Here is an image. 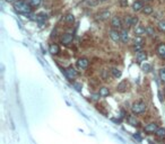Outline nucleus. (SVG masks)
<instances>
[{"label": "nucleus", "mask_w": 165, "mask_h": 144, "mask_svg": "<svg viewBox=\"0 0 165 144\" xmlns=\"http://www.w3.org/2000/svg\"><path fill=\"white\" fill-rule=\"evenodd\" d=\"M122 20L119 16H114L111 20V26H112V29H115V31H119L121 27H122Z\"/></svg>", "instance_id": "7ed1b4c3"}, {"label": "nucleus", "mask_w": 165, "mask_h": 144, "mask_svg": "<svg viewBox=\"0 0 165 144\" xmlns=\"http://www.w3.org/2000/svg\"><path fill=\"white\" fill-rule=\"evenodd\" d=\"M45 19H48V15L44 12H40L34 17V20H37V21H44Z\"/></svg>", "instance_id": "2eb2a0df"}, {"label": "nucleus", "mask_w": 165, "mask_h": 144, "mask_svg": "<svg viewBox=\"0 0 165 144\" xmlns=\"http://www.w3.org/2000/svg\"><path fill=\"white\" fill-rule=\"evenodd\" d=\"M131 20H132V16H130V15H127L125 18V25L127 27H130V26H132L131 25Z\"/></svg>", "instance_id": "bb28decb"}, {"label": "nucleus", "mask_w": 165, "mask_h": 144, "mask_svg": "<svg viewBox=\"0 0 165 144\" xmlns=\"http://www.w3.org/2000/svg\"><path fill=\"white\" fill-rule=\"evenodd\" d=\"M136 59L139 63H144L146 60H147V53L144 52V51H140V52L137 53V55H136Z\"/></svg>", "instance_id": "9d476101"}, {"label": "nucleus", "mask_w": 165, "mask_h": 144, "mask_svg": "<svg viewBox=\"0 0 165 144\" xmlns=\"http://www.w3.org/2000/svg\"><path fill=\"white\" fill-rule=\"evenodd\" d=\"M141 69H143V71L144 72H150L152 71V65L148 63H146V62H144V63L141 64Z\"/></svg>", "instance_id": "393cba45"}, {"label": "nucleus", "mask_w": 165, "mask_h": 144, "mask_svg": "<svg viewBox=\"0 0 165 144\" xmlns=\"http://www.w3.org/2000/svg\"><path fill=\"white\" fill-rule=\"evenodd\" d=\"M111 74H112V77L113 78H120L121 77V70H119V69H117V68H113V69H111Z\"/></svg>", "instance_id": "6ab92c4d"}, {"label": "nucleus", "mask_w": 165, "mask_h": 144, "mask_svg": "<svg viewBox=\"0 0 165 144\" xmlns=\"http://www.w3.org/2000/svg\"><path fill=\"white\" fill-rule=\"evenodd\" d=\"M49 52L51 53V54H53V55H57V54H59V52H60V47L57 44H51L50 47H49Z\"/></svg>", "instance_id": "ddd939ff"}, {"label": "nucleus", "mask_w": 165, "mask_h": 144, "mask_svg": "<svg viewBox=\"0 0 165 144\" xmlns=\"http://www.w3.org/2000/svg\"><path fill=\"white\" fill-rule=\"evenodd\" d=\"M164 97H165V88H164Z\"/></svg>", "instance_id": "a19ab883"}, {"label": "nucleus", "mask_w": 165, "mask_h": 144, "mask_svg": "<svg viewBox=\"0 0 165 144\" xmlns=\"http://www.w3.org/2000/svg\"><path fill=\"white\" fill-rule=\"evenodd\" d=\"M143 42H144V40H143L141 36H135V40H133V43H135V44L143 45Z\"/></svg>", "instance_id": "c756f323"}, {"label": "nucleus", "mask_w": 165, "mask_h": 144, "mask_svg": "<svg viewBox=\"0 0 165 144\" xmlns=\"http://www.w3.org/2000/svg\"><path fill=\"white\" fill-rule=\"evenodd\" d=\"M133 137H135V139H137L138 141H141V137H140V135H139V134H135V135H133Z\"/></svg>", "instance_id": "c9c22d12"}, {"label": "nucleus", "mask_w": 165, "mask_h": 144, "mask_svg": "<svg viewBox=\"0 0 165 144\" xmlns=\"http://www.w3.org/2000/svg\"><path fill=\"white\" fill-rule=\"evenodd\" d=\"M6 1H7V2H16L17 0H6Z\"/></svg>", "instance_id": "4c0bfd02"}, {"label": "nucleus", "mask_w": 165, "mask_h": 144, "mask_svg": "<svg viewBox=\"0 0 165 144\" xmlns=\"http://www.w3.org/2000/svg\"><path fill=\"white\" fill-rule=\"evenodd\" d=\"M100 2V0H85V4L89 7H96Z\"/></svg>", "instance_id": "b1692460"}, {"label": "nucleus", "mask_w": 165, "mask_h": 144, "mask_svg": "<svg viewBox=\"0 0 165 144\" xmlns=\"http://www.w3.org/2000/svg\"><path fill=\"white\" fill-rule=\"evenodd\" d=\"M157 55L161 57L162 60H165V44H160L156 48Z\"/></svg>", "instance_id": "1a4fd4ad"}, {"label": "nucleus", "mask_w": 165, "mask_h": 144, "mask_svg": "<svg viewBox=\"0 0 165 144\" xmlns=\"http://www.w3.org/2000/svg\"><path fill=\"white\" fill-rule=\"evenodd\" d=\"M110 16H111V14L109 10H103V11H100L97 14V18L100 20H106Z\"/></svg>", "instance_id": "9b49d317"}, {"label": "nucleus", "mask_w": 165, "mask_h": 144, "mask_svg": "<svg viewBox=\"0 0 165 144\" xmlns=\"http://www.w3.org/2000/svg\"><path fill=\"white\" fill-rule=\"evenodd\" d=\"M64 20H66V23H68V24H74L75 16H74L73 14H68V15H66V17H64Z\"/></svg>", "instance_id": "5701e85b"}, {"label": "nucleus", "mask_w": 165, "mask_h": 144, "mask_svg": "<svg viewBox=\"0 0 165 144\" xmlns=\"http://www.w3.org/2000/svg\"><path fill=\"white\" fill-rule=\"evenodd\" d=\"M145 1H152V0H145Z\"/></svg>", "instance_id": "ea45409f"}, {"label": "nucleus", "mask_w": 165, "mask_h": 144, "mask_svg": "<svg viewBox=\"0 0 165 144\" xmlns=\"http://www.w3.org/2000/svg\"><path fill=\"white\" fill-rule=\"evenodd\" d=\"M102 77H103V79H104V80H106V71H105V70H103V73H102Z\"/></svg>", "instance_id": "e433bc0d"}, {"label": "nucleus", "mask_w": 165, "mask_h": 144, "mask_svg": "<svg viewBox=\"0 0 165 144\" xmlns=\"http://www.w3.org/2000/svg\"><path fill=\"white\" fill-rule=\"evenodd\" d=\"M121 41L123 42V43H127L129 41V33H128V29H123L122 32H121Z\"/></svg>", "instance_id": "f3484780"}, {"label": "nucleus", "mask_w": 165, "mask_h": 144, "mask_svg": "<svg viewBox=\"0 0 165 144\" xmlns=\"http://www.w3.org/2000/svg\"><path fill=\"white\" fill-rule=\"evenodd\" d=\"M32 5L26 2L25 0H17L16 2L14 4V9L16 10L18 14L22 15H29L32 11Z\"/></svg>", "instance_id": "f257e3e1"}, {"label": "nucleus", "mask_w": 165, "mask_h": 144, "mask_svg": "<svg viewBox=\"0 0 165 144\" xmlns=\"http://www.w3.org/2000/svg\"><path fill=\"white\" fill-rule=\"evenodd\" d=\"M109 35H110V37H111V40H112L113 42H115V43H118V42H120L121 41V33H119V31L111 29L109 32Z\"/></svg>", "instance_id": "423d86ee"}, {"label": "nucleus", "mask_w": 165, "mask_h": 144, "mask_svg": "<svg viewBox=\"0 0 165 144\" xmlns=\"http://www.w3.org/2000/svg\"><path fill=\"white\" fill-rule=\"evenodd\" d=\"M147 109V105L144 103V101H136L133 103L132 106H131V112L135 115H140V114H144Z\"/></svg>", "instance_id": "f03ea898"}, {"label": "nucleus", "mask_w": 165, "mask_h": 144, "mask_svg": "<svg viewBox=\"0 0 165 144\" xmlns=\"http://www.w3.org/2000/svg\"><path fill=\"white\" fill-rule=\"evenodd\" d=\"M41 1L42 0H29V4L32 5L33 7H39L41 5Z\"/></svg>", "instance_id": "2f4dec72"}, {"label": "nucleus", "mask_w": 165, "mask_h": 144, "mask_svg": "<svg viewBox=\"0 0 165 144\" xmlns=\"http://www.w3.org/2000/svg\"><path fill=\"white\" fill-rule=\"evenodd\" d=\"M146 34L148 36H155V34H156V32H155V28L153 27V26H147L146 27Z\"/></svg>", "instance_id": "aec40b11"}, {"label": "nucleus", "mask_w": 165, "mask_h": 144, "mask_svg": "<svg viewBox=\"0 0 165 144\" xmlns=\"http://www.w3.org/2000/svg\"><path fill=\"white\" fill-rule=\"evenodd\" d=\"M98 93H100V96L103 97V98H105V97H108L110 95V90L106 87H102L101 89H100V91H98Z\"/></svg>", "instance_id": "a211bd4d"}, {"label": "nucleus", "mask_w": 165, "mask_h": 144, "mask_svg": "<svg viewBox=\"0 0 165 144\" xmlns=\"http://www.w3.org/2000/svg\"><path fill=\"white\" fill-rule=\"evenodd\" d=\"M138 21H139V18H138L137 16H132V20H131V25L136 27V26L138 25Z\"/></svg>", "instance_id": "473e14b6"}, {"label": "nucleus", "mask_w": 165, "mask_h": 144, "mask_svg": "<svg viewBox=\"0 0 165 144\" xmlns=\"http://www.w3.org/2000/svg\"><path fill=\"white\" fill-rule=\"evenodd\" d=\"M146 34V27H143L141 25H137L135 27V35L136 36H143Z\"/></svg>", "instance_id": "f8f14e48"}, {"label": "nucleus", "mask_w": 165, "mask_h": 144, "mask_svg": "<svg viewBox=\"0 0 165 144\" xmlns=\"http://www.w3.org/2000/svg\"><path fill=\"white\" fill-rule=\"evenodd\" d=\"M127 120H128V123L131 125V126H138V125H139V122H138V119L135 116H128Z\"/></svg>", "instance_id": "dca6fc26"}, {"label": "nucleus", "mask_w": 165, "mask_h": 144, "mask_svg": "<svg viewBox=\"0 0 165 144\" xmlns=\"http://www.w3.org/2000/svg\"><path fill=\"white\" fill-rule=\"evenodd\" d=\"M141 11H143V14H145V15H150V14L153 12V7H150V6H145Z\"/></svg>", "instance_id": "a878e982"}, {"label": "nucleus", "mask_w": 165, "mask_h": 144, "mask_svg": "<svg viewBox=\"0 0 165 144\" xmlns=\"http://www.w3.org/2000/svg\"><path fill=\"white\" fill-rule=\"evenodd\" d=\"M77 67L78 69H81V70H84L88 67V60L86 59V57H81V59H78L77 61Z\"/></svg>", "instance_id": "6e6552de"}, {"label": "nucleus", "mask_w": 165, "mask_h": 144, "mask_svg": "<svg viewBox=\"0 0 165 144\" xmlns=\"http://www.w3.org/2000/svg\"><path fill=\"white\" fill-rule=\"evenodd\" d=\"M100 97H101V96H100V93H93V95H92V98L94 100H98V99H100Z\"/></svg>", "instance_id": "f704fd0d"}, {"label": "nucleus", "mask_w": 165, "mask_h": 144, "mask_svg": "<svg viewBox=\"0 0 165 144\" xmlns=\"http://www.w3.org/2000/svg\"><path fill=\"white\" fill-rule=\"evenodd\" d=\"M164 1H165V0H164Z\"/></svg>", "instance_id": "79ce46f5"}, {"label": "nucleus", "mask_w": 165, "mask_h": 144, "mask_svg": "<svg viewBox=\"0 0 165 144\" xmlns=\"http://www.w3.org/2000/svg\"><path fill=\"white\" fill-rule=\"evenodd\" d=\"M118 90L120 92L127 91V81H122L121 83L118 84Z\"/></svg>", "instance_id": "4be33fe9"}, {"label": "nucleus", "mask_w": 165, "mask_h": 144, "mask_svg": "<svg viewBox=\"0 0 165 144\" xmlns=\"http://www.w3.org/2000/svg\"><path fill=\"white\" fill-rule=\"evenodd\" d=\"M73 87L76 89L77 91H81V89H83V84L79 83V82H74L73 83Z\"/></svg>", "instance_id": "7c9ffc66"}, {"label": "nucleus", "mask_w": 165, "mask_h": 144, "mask_svg": "<svg viewBox=\"0 0 165 144\" xmlns=\"http://www.w3.org/2000/svg\"><path fill=\"white\" fill-rule=\"evenodd\" d=\"M157 27H158V29H160L161 32H165V20H161V21H158Z\"/></svg>", "instance_id": "c85d7f7f"}, {"label": "nucleus", "mask_w": 165, "mask_h": 144, "mask_svg": "<svg viewBox=\"0 0 165 144\" xmlns=\"http://www.w3.org/2000/svg\"><path fill=\"white\" fill-rule=\"evenodd\" d=\"M64 74H66V77L68 79H75L76 77H78V72H77V70L74 67H69L68 69H66Z\"/></svg>", "instance_id": "20e7f679"}, {"label": "nucleus", "mask_w": 165, "mask_h": 144, "mask_svg": "<svg viewBox=\"0 0 165 144\" xmlns=\"http://www.w3.org/2000/svg\"><path fill=\"white\" fill-rule=\"evenodd\" d=\"M100 1H108V0H100Z\"/></svg>", "instance_id": "58836bf2"}, {"label": "nucleus", "mask_w": 165, "mask_h": 144, "mask_svg": "<svg viewBox=\"0 0 165 144\" xmlns=\"http://www.w3.org/2000/svg\"><path fill=\"white\" fill-rule=\"evenodd\" d=\"M158 129V126H157L156 123H149L145 126V132L149 133V134H153V133H156V131Z\"/></svg>", "instance_id": "0eeeda50"}, {"label": "nucleus", "mask_w": 165, "mask_h": 144, "mask_svg": "<svg viewBox=\"0 0 165 144\" xmlns=\"http://www.w3.org/2000/svg\"><path fill=\"white\" fill-rule=\"evenodd\" d=\"M160 79H161L162 82H164L165 83V67L160 69Z\"/></svg>", "instance_id": "cd10ccee"}, {"label": "nucleus", "mask_w": 165, "mask_h": 144, "mask_svg": "<svg viewBox=\"0 0 165 144\" xmlns=\"http://www.w3.org/2000/svg\"><path fill=\"white\" fill-rule=\"evenodd\" d=\"M156 136L157 137H160V139H163L165 137V128L164 127H158V129L156 131Z\"/></svg>", "instance_id": "412c9836"}, {"label": "nucleus", "mask_w": 165, "mask_h": 144, "mask_svg": "<svg viewBox=\"0 0 165 144\" xmlns=\"http://www.w3.org/2000/svg\"><path fill=\"white\" fill-rule=\"evenodd\" d=\"M120 6L121 7H127L128 6V0H120Z\"/></svg>", "instance_id": "72a5a7b5"}, {"label": "nucleus", "mask_w": 165, "mask_h": 144, "mask_svg": "<svg viewBox=\"0 0 165 144\" xmlns=\"http://www.w3.org/2000/svg\"><path fill=\"white\" fill-rule=\"evenodd\" d=\"M143 8H144V5H143V2L141 1H135L132 5V9L133 11H140V10H143Z\"/></svg>", "instance_id": "4468645a"}, {"label": "nucleus", "mask_w": 165, "mask_h": 144, "mask_svg": "<svg viewBox=\"0 0 165 144\" xmlns=\"http://www.w3.org/2000/svg\"><path fill=\"white\" fill-rule=\"evenodd\" d=\"M73 40H74V35L73 34H70V33H66L62 35L61 37V43L64 45H69L73 43Z\"/></svg>", "instance_id": "39448f33"}]
</instances>
